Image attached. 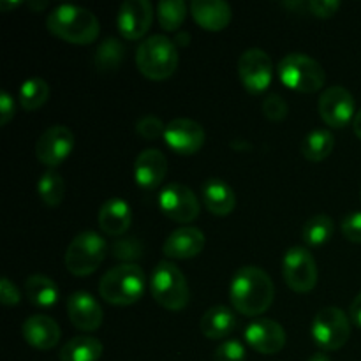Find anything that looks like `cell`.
Here are the masks:
<instances>
[{
    "label": "cell",
    "instance_id": "e0dca14e",
    "mask_svg": "<svg viewBox=\"0 0 361 361\" xmlns=\"http://www.w3.org/2000/svg\"><path fill=\"white\" fill-rule=\"evenodd\" d=\"M67 316L81 331L99 330L104 319L99 302L87 291H76L67 298Z\"/></svg>",
    "mask_w": 361,
    "mask_h": 361
},
{
    "label": "cell",
    "instance_id": "8992f818",
    "mask_svg": "<svg viewBox=\"0 0 361 361\" xmlns=\"http://www.w3.org/2000/svg\"><path fill=\"white\" fill-rule=\"evenodd\" d=\"M279 78L288 88L302 94L319 92L326 83L323 66L305 53H289L279 62Z\"/></svg>",
    "mask_w": 361,
    "mask_h": 361
},
{
    "label": "cell",
    "instance_id": "5bb4252c",
    "mask_svg": "<svg viewBox=\"0 0 361 361\" xmlns=\"http://www.w3.org/2000/svg\"><path fill=\"white\" fill-rule=\"evenodd\" d=\"M207 134L201 123L194 122L190 118H175L166 126L164 141L169 150L175 152L176 155H189L197 154L203 148Z\"/></svg>",
    "mask_w": 361,
    "mask_h": 361
},
{
    "label": "cell",
    "instance_id": "52a82bcc",
    "mask_svg": "<svg viewBox=\"0 0 361 361\" xmlns=\"http://www.w3.org/2000/svg\"><path fill=\"white\" fill-rule=\"evenodd\" d=\"M108 256V243L99 233H80L66 250V267L76 277L92 275Z\"/></svg>",
    "mask_w": 361,
    "mask_h": 361
},
{
    "label": "cell",
    "instance_id": "603a6c76",
    "mask_svg": "<svg viewBox=\"0 0 361 361\" xmlns=\"http://www.w3.org/2000/svg\"><path fill=\"white\" fill-rule=\"evenodd\" d=\"M201 197L208 212L217 217H228L236 207L235 190L219 178H210L201 185Z\"/></svg>",
    "mask_w": 361,
    "mask_h": 361
},
{
    "label": "cell",
    "instance_id": "5b68a950",
    "mask_svg": "<svg viewBox=\"0 0 361 361\" xmlns=\"http://www.w3.org/2000/svg\"><path fill=\"white\" fill-rule=\"evenodd\" d=\"M150 293L166 310L178 312L189 305L190 291L185 275L171 261H159L150 277Z\"/></svg>",
    "mask_w": 361,
    "mask_h": 361
},
{
    "label": "cell",
    "instance_id": "f546056e",
    "mask_svg": "<svg viewBox=\"0 0 361 361\" xmlns=\"http://www.w3.org/2000/svg\"><path fill=\"white\" fill-rule=\"evenodd\" d=\"M37 192L46 207H59L66 196V183L56 169H46L37 183Z\"/></svg>",
    "mask_w": 361,
    "mask_h": 361
},
{
    "label": "cell",
    "instance_id": "7c38bea8",
    "mask_svg": "<svg viewBox=\"0 0 361 361\" xmlns=\"http://www.w3.org/2000/svg\"><path fill=\"white\" fill-rule=\"evenodd\" d=\"M238 78L250 94H263L274 78V63L270 55L259 48H250L238 60Z\"/></svg>",
    "mask_w": 361,
    "mask_h": 361
},
{
    "label": "cell",
    "instance_id": "f6af8a7d",
    "mask_svg": "<svg viewBox=\"0 0 361 361\" xmlns=\"http://www.w3.org/2000/svg\"><path fill=\"white\" fill-rule=\"evenodd\" d=\"M307 361H330V358H328V356L324 355V353H316V355L310 356V358L307 360Z\"/></svg>",
    "mask_w": 361,
    "mask_h": 361
},
{
    "label": "cell",
    "instance_id": "1f68e13d",
    "mask_svg": "<svg viewBox=\"0 0 361 361\" xmlns=\"http://www.w3.org/2000/svg\"><path fill=\"white\" fill-rule=\"evenodd\" d=\"M187 16V6L183 0H162L157 4V20L162 30L176 32Z\"/></svg>",
    "mask_w": 361,
    "mask_h": 361
},
{
    "label": "cell",
    "instance_id": "ee69618b",
    "mask_svg": "<svg viewBox=\"0 0 361 361\" xmlns=\"http://www.w3.org/2000/svg\"><path fill=\"white\" fill-rule=\"evenodd\" d=\"M21 2H6V0H2L0 2V9L2 11H9V9H16V7H20Z\"/></svg>",
    "mask_w": 361,
    "mask_h": 361
},
{
    "label": "cell",
    "instance_id": "2e32d148",
    "mask_svg": "<svg viewBox=\"0 0 361 361\" xmlns=\"http://www.w3.org/2000/svg\"><path fill=\"white\" fill-rule=\"evenodd\" d=\"M245 341L259 355H277L286 345V331L277 321L256 319L245 328Z\"/></svg>",
    "mask_w": 361,
    "mask_h": 361
},
{
    "label": "cell",
    "instance_id": "277c9868",
    "mask_svg": "<svg viewBox=\"0 0 361 361\" xmlns=\"http://www.w3.org/2000/svg\"><path fill=\"white\" fill-rule=\"evenodd\" d=\"M145 274L137 264H118L102 275L99 295L109 305H133L145 293Z\"/></svg>",
    "mask_w": 361,
    "mask_h": 361
},
{
    "label": "cell",
    "instance_id": "30bf717a",
    "mask_svg": "<svg viewBox=\"0 0 361 361\" xmlns=\"http://www.w3.org/2000/svg\"><path fill=\"white\" fill-rule=\"evenodd\" d=\"M159 208L162 214L178 224H190L200 215V201L192 189L178 182H171L159 194Z\"/></svg>",
    "mask_w": 361,
    "mask_h": 361
},
{
    "label": "cell",
    "instance_id": "74e56055",
    "mask_svg": "<svg viewBox=\"0 0 361 361\" xmlns=\"http://www.w3.org/2000/svg\"><path fill=\"white\" fill-rule=\"evenodd\" d=\"M307 9L310 11V14L316 18H331L338 9H341V2L337 0H310L307 2Z\"/></svg>",
    "mask_w": 361,
    "mask_h": 361
},
{
    "label": "cell",
    "instance_id": "e575fe53",
    "mask_svg": "<svg viewBox=\"0 0 361 361\" xmlns=\"http://www.w3.org/2000/svg\"><path fill=\"white\" fill-rule=\"evenodd\" d=\"M263 113L270 122H282L289 113L288 102L279 94H268L263 101Z\"/></svg>",
    "mask_w": 361,
    "mask_h": 361
},
{
    "label": "cell",
    "instance_id": "6da1fadb",
    "mask_svg": "<svg viewBox=\"0 0 361 361\" xmlns=\"http://www.w3.org/2000/svg\"><path fill=\"white\" fill-rule=\"evenodd\" d=\"M274 281L259 267L240 268L229 286L233 309L245 317H257L267 312L274 303Z\"/></svg>",
    "mask_w": 361,
    "mask_h": 361
},
{
    "label": "cell",
    "instance_id": "4fadbf2b",
    "mask_svg": "<svg viewBox=\"0 0 361 361\" xmlns=\"http://www.w3.org/2000/svg\"><path fill=\"white\" fill-rule=\"evenodd\" d=\"M74 148V134L66 126H53L39 136L35 143V157L48 169L62 164Z\"/></svg>",
    "mask_w": 361,
    "mask_h": 361
},
{
    "label": "cell",
    "instance_id": "ab89813d",
    "mask_svg": "<svg viewBox=\"0 0 361 361\" xmlns=\"http://www.w3.org/2000/svg\"><path fill=\"white\" fill-rule=\"evenodd\" d=\"M14 113H16V106H14L13 97L7 92H0V126L6 127L14 118Z\"/></svg>",
    "mask_w": 361,
    "mask_h": 361
},
{
    "label": "cell",
    "instance_id": "ac0fdd59",
    "mask_svg": "<svg viewBox=\"0 0 361 361\" xmlns=\"http://www.w3.org/2000/svg\"><path fill=\"white\" fill-rule=\"evenodd\" d=\"M204 242H207V238H204L201 229L192 228V226H183V228L175 229L166 238L162 252L169 259H192L203 252Z\"/></svg>",
    "mask_w": 361,
    "mask_h": 361
},
{
    "label": "cell",
    "instance_id": "7a4b0ae2",
    "mask_svg": "<svg viewBox=\"0 0 361 361\" xmlns=\"http://www.w3.org/2000/svg\"><path fill=\"white\" fill-rule=\"evenodd\" d=\"M46 27L62 41L71 44H92L99 37L101 23L92 11L80 6H59L48 14Z\"/></svg>",
    "mask_w": 361,
    "mask_h": 361
},
{
    "label": "cell",
    "instance_id": "ffe728a7",
    "mask_svg": "<svg viewBox=\"0 0 361 361\" xmlns=\"http://www.w3.org/2000/svg\"><path fill=\"white\" fill-rule=\"evenodd\" d=\"M25 342L39 351H49L55 348L60 341V326L53 317L44 316V314H35L25 319L23 328H21Z\"/></svg>",
    "mask_w": 361,
    "mask_h": 361
},
{
    "label": "cell",
    "instance_id": "836d02e7",
    "mask_svg": "<svg viewBox=\"0 0 361 361\" xmlns=\"http://www.w3.org/2000/svg\"><path fill=\"white\" fill-rule=\"evenodd\" d=\"M136 133L147 141H155L159 137H164L166 123L154 115H147L136 122Z\"/></svg>",
    "mask_w": 361,
    "mask_h": 361
},
{
    "label": "cell",
    "instance_id": "4316f807",
    "mask_svg": "<svg viewBox=\"0 0 361 361\" xmlns=\"http://www.w3.org/2000/svg\"><path fill=\"white\" fill-rule=\"evenodd\" d=\"M335 148V136L328 129H316L302 141V155L310 162H323Z\"/></svg>",
    "mask_w": 361,
    "mask_h": 361
},
{
    "label": "cell",
    "instance_id": "d6986e66",
    "mask_svg": "<svg viewBox=\"0 0 361 361\" xmlns=\"http://www.w3.org/2000/svg\"><path fill=\"white\" fill-rule=\"evenodd\" d=\"M168 173V159L157 148L140 152L134 162V178L141 189H157Z\"/></svg>",
    "mask_w": 361,
    "mask_h": 361
},
{
    "label": "cell",
    "instance_id": "d590c367",
    "mask_svg": "<svg viewBox=\"0 0 361 361\" xmlns=\"http://www.w3.org/2000/svg\"><path fill=\"white\" fill-rule=\"evenodd\" d=\"M245 348L238 341H226L214 351L212 361H245Z\"/></svg>",
    "mask_w": 361,
    "mask_h": 361
},
{
    "label": "cell",
    "instance_id": "f35d334b",
    "mask_svg": "<svg viewBox=\"0 0 361 361\" xmlns=\"http://www.w3.org/2000/svg\"><path fill=\"white\" fill-rule=\"evenodd\" d=\"M0 302L7 307L18 305L21 302V293L7 277L0 281Z\"/></svg>",
    "mask_w": 361,
    "mask_h": 361
},
{
    "label": "cell",
    "instance_id": "f1b7e54d",
    "mask_svg": "<svg viewBox=\"0 0 361 361\" xmlns=\"http://www.w3.org/2000/svg\"><path fill=\"white\" fill-rule=\"evenodd\" d=\"M335 222L330 215L317 214L305 222L302 229V238L307 245L321 247L334 238Z\"/></svg>",
    "mask_w": 361,
    "mask_h": 361
},
{
    "label": "cell",
    "instance_id": "484cf974",
    "mask_svg": "<svg viewBox=\"0 0 361 361\" xmlns=\"http://www.w3.org/2000/svg\"><path fill=\"white\" fill-rule=\"evenodd\" d=\"M102 342L90 335H80L62 345L60 361H99L102 356Z\"/></svg>",
    "mask_w": 361,
    "mask_h": 361
},
{
    "label": "cell",
    "instance_id": "b9f144b4",
    "mask_svg": "<svg viewBox=\"0 0 361 361\" xmlns=\"http://www.w3.org/2000/svg\"><path fill=\"white\" fill-rule=\"evenodd\" d=\"M173 42H178L180 46H189V42H190L189 32H183V34H176L175 41H173Z\"/></svg>",
    "mask_w": 361,
    "mask_h": 361
},
{
    "label": "cell",
    "instance_id": "44dd1931",
    "mask_svg": "<svg viewBox=\"0 0 361 361\" xmlns=\"http://www.w3.org/2000/svg\"><path fill=\"white\" fill-rule=\"evenodd\" d=\"M194 21L207 32H221L233 18L231 6L222 0H194L190 4Z\"/></svg>",
    "mask_w": 361,
    "mask_h": 361
},
{
    "label": "cell",
    "instance_id": "d4e9b609",
    "mask_svg": "<svg viewBox=\"0 0 361 361\" xmlns=\"http://www.w3.org/2000/svg\"><path fill=\"white\" fill-rule=\"evenodd\" d=\"M25 296L32 305L39 307V309H51L59 302V286L46 275H30L25 281Z\"/></svg>",
    "mask_w": 361,
    "mask_h": 361
},
{
    "label": "cell",
    "instance_id": "9a60e30c",
    "mask_svg": "<svg viewBox=\"0 0 361 361\" xmlns=\"http://www.w3.org/2000/svg\"><path fill=\"white\" fill-rule=\"evenodd\" d=\"M154 21V7L148 0H126L120 6L116 16V27L127 41H137L143 37Z\"/></svg>",
    "mask_w": 361,
    "mask_h": 361
},
{
    "label": "cell",
    "instance_id": "8d00e7d4",
    "mask_svg": "<svg viewBox=\"0 0 361 361\" xmlns=\"http://www.w3.org/2000/svg\"><path fill=\"white\" fill-rule=\"evenodd\" d=\"M342 235L353 243H361V212H351L342 219Z\"/></svg>",
    "mask_w": 361,
    "mask_h": 361
},
{
    "label": "cell",
    "instance_id": "83f0119b",
    "mask_svg": "<svg viewBox=\"0 0 361 361\" xmlns=\"http://www.w3.org/2000/svg\"><path fill=\"white\" fill-rule=\"evenodd\" d=\"M126 59V46L116 37H108L99 44L95 51V69L99 73H115Z\"/></svg>",
    "mask_w": 361,
    "mask_h": 361
},
{
    "label": "cell",
    "instance_id": "d6a6232c",
    "mask_svg": "<svg viewBox=\"0 0 361 361\" xmlns=\"http://www.w3.org/2000/svg\"><path fill=\"white\" fill-rule=\"evenodd\" d=\"M111 254L115 259L123 261V264H133V261L143 256V243L136 236H120L113 242Z\"/></svg>",
    "mask_w": 361,
    "mask_h": 361
},
{
    "label": "cell",
    "instance_id": "4dcf8cb0",
    "mask_svg": "<svg viewBox=\"0 0 361 361\" xmlns=\"http://www.w3.org/2000/svg\"><path fill=\"white\" fill-rule=\"evenodd\" d=\"M48 97L49 85L42 78H30V80L23 81V85L20 87V92H18L21 108L27 109V111H35L41 106H44Z\"/></svg>",
    "mask_w": 361,
    "mask_h": 361
},
{
    "label": "cell",
    "instance_id": "3957f363",
    "mask_svg": "<svg viewBox=\"0 0 361 361\" xmlns=\"http://www.w3.org/2000/svg\"><path fill=\"white\" fill-rule=\"evenodd\" d=\"M178 60L176 44L166 35H152L136 49V67L148 80H168L175 74Z\"/></svg>",
    "mask_w": 361,
    "mask_h": 361
},
{
    "label": "cell",
    "instance_id": "ba28073f",
    "mask_svg": "<svg viewBox=\"0 0 361 361\" xmlns=\"http://www.w3.org/2000/svg\"><path fill=\"white\" fill-rule=\"evenodd\" d=\"M310 335L323 351H337L351 337V321L338 307H324L314 317Z\"/></svg>",
    "mask_w": 361,
    "mask_h": 361
},
{
    "label": "cell",
    "instance_id": "7bdbcfd3",
    "mask_svg": "<svg viewBox=\"0 0 361 361\" xmlns=\"http://www.w3.org/2000/svg\"><path fill=\"white\" fill-rule=\"evenodd\" d=\"M353 129H355V134L361 140V109L356 113L355 120H353Z\"/></svg>",
    "mask_w": 361,
    "mask_h": 361
},
{
    "label": "cell",
    "instance_id": "9c48e42d",
    "mask_svg": "<svg viewBox=\"0 0 361 361\" xmlns=\"http://www.w3.org/2000/svg\"><path fill=\"white\" fill-rule=\"evenodd\" d=\"M317 264L305 247H291L282 259V277L295 293H309L317 284Z\"/></svg>",
    "mask_w": 361,
    "mask_h": 361
},
{
    "label": "cell",
    "instance_id": "60d3db41",
    "mask_svg": "<svg viewBox=\"0 0 361 361\" xmlns=\"http://www.w3.org/2000/svg\"><path fill=\"white\" fill-rule=\"evenodd\" d=\"M351 319L356 326L361 328V291L351 303Z\"/></svg>",
    "mask_w": 361,
    "mask_h": 361
},
{
    "label": "cell",
    "instance_id": "8fae6325",
    "mask_svg": "<svg viewBox=\"0 0 361 361\" xmlns=\"http://www.w3.org/2000/svg\"><path fill=\"white\" fill-rule=\"evenodd\" d=\"M317 109H319L321 120L331 129L348 127L355 120L356 113H358L353 94L348 88L341 87V85L326 88L321 94Z\"/></svg>",
    "mask_w": 361,
    "mask_h": 361
},
{
    "label": "cell",
    "instance_id": "7402d4cb",
    "mask_svg": "<svg viewBox=\"0 0 361 361\" xmlns=\"http://www.w3.org/2000/svg\"><path fill=\"white\" fill-rule=\"evenodd\" d=\"M97 221L102 233L120 238L129 229L130 221H133V212H130V207L123 200L109 197L99 210Z\"/></svg>",
    "mask_w": 361,
    "mask_h": 361
},
{
    "label": "cell",
    "instance_id": "cb8c5ba5",
    "mask_svg": "<svg viewBox=\"0 0 361 361\" xmlns=\"http://www.w3.org/2000/svg\"><path fill=\"white\" fill-rule=\"evenodd\" d=\"M238 326L235 310L226 305H215L203 314L200 321V330L210 341H221L231 335Z\"/></svg>",
    "mask_w": 361,
    "mask_h": 361
}]
</instances>
